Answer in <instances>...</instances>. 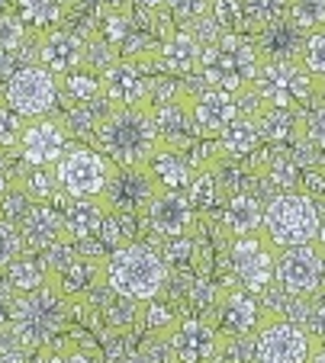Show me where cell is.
I'll return each mask as SVG.
<instances>
[{"instance_id":"obj_40","label":"cell","mask_w":325,"mask_h":363,"mask_svg":"<svg viewBox=\"0 0 325 363\" xmlns=\"http://www.w3.org/2000/svg\"><path fill=\"white\" fill-rule=\"evenodd\" d=\"M209 4H213V0H165V7L171 10L184 26L194 20H203V16L209 13Z\"/></svg>"},{"instance_id":"obj_42","label":"cell","mask_w":325,"mask_h":363,"mask_svg":"<svg viewBox=\"0 0 325 363\" xmlns=\"http://www.w3.org/2000/svg\"><path fill=\"white\" fill-rule=\"evenodd\" d=\"M10 186H13V167H10V161L4 158V151H0V199L7 196Z\"/></svg>"},{"instance_id":"obj_36","label":"cell","mask_w":325,"mask_h":363,"mask_svg":"<svg viewBox=\"0 0 325 363\" xmlns=\"http://www.w3.org/2000/svg\"><path fill=\"white\" fill-rule=\"evenodd\" d=\"M26 123H29V119H23L20 113H13L7 103L0 100V151H7V148L16 151V145H20Z\"/></svg>"},{"instance_id":"obj_45","label":"cell","mask_w":325,"mask_h":363,"mask_svg":"<svg viewBox=\"0 0 325 363\" xmlns=\"http://www.w3.org/2000/svg\"><path fill=\"white\" fill-rule=\"evenodd\" d=\"M7 331H10V318H7V308L0 306V337L7 335Z\"/></svg>"},{"instance_id":"obj_1","label":"cell","mask_w":325,"mask_h":363,"mask_svg":"<svg viewBox=\"0 0 325 363\" xmlns=\"http://www.w3.org/2000/svg\"><path fill=\"white\" fill-rule=\"evenodd\" d=\"M90 148L104 151L116 167H145L148 158L161 148V135L148 106L132 110H104L94 123Z\"/></svg>"},{"instance_id":"obj_2","label":"cell","mask_w":325,"mask_h":363,"mask_svg":"<svg viewBox=\"0 0 325 363\" xmlns=\"http://www.w3.org/2000/svg\"><path fill=\"white\" fill-rule=\"evenodd\" d=\"M104 280H106V289L123 296V299L152 302L167 289L171 267H167L165 257L152 245L129 241V245L106 254Z\"/></svg>"},{"instance_id":"obj_22","label":"cell","mask_w":325,"mask_h":363,"mask_svg":"<svg viewBox=\"0 0 325 363\" xmlns=\"http://www.w3.org/2000/svg\"><path fill=\"white\" fill-rule=\"evenodd\" d=\"M248 39L255 42V52L261 62H299V58H303L306 35L297 33V29L287 23V16L255 29Z\"/></svg>"},{"instance_id":"obj_4","label":"cell","mask_w":325,"mask_h":363,"mask_svg":"<svg viewBox=\"0 0 325 363\" xmlns=\"http://www.w3.org/2000/svg\"><path fill=\"white\" fill-rule=\"evenodd\" d=\"M319 219L322 209L316 206V199L303 190L293 193H274L264 203V219H261V235L277 247H299L312 245L319 232Z\"/></svg>"},{"instance_id":"obj_23","label":"cell","mask_w":325,"mask_h":363,"mask_svg":"<svg viewBox=\"0 0 325 363\" xmlns=\"http://www.w3.org/2000/svg\"><path fill=\"white\" fill-rule=\"evenodd\" d=\"M258 135L264 145H284L297 148L306 142L303 135V110H287V106H258L255 110Z\"/></svg>"},{"instance_id":"obj_27","label":"cell","mask_w":325,"mask_h":363,"mask_svg":"<svg viewBox=\"0 0 325 363\" xmlns=\"http://www.w3.org/2000/svg\"><path fill=\"white\" fill-rule=\"evenodd\" d=\"M7 286H10V296H29V293H39L42 286H49V270L42 264L39 254H29L23 251L7 270Z\"/></svg>"},{"instance_id":"obj_20","label":"cell","mask_w":325,"mask_h":363,"mask_svg":"<svg viewBox=\"0 0 325 363\" xmlns=\"http://www.w3.org/2000/svg\"><path fill=\"white\" fill-rule=\"evenodd\" d=\"M16 232L23 238V251H29V254H42V251H49L52 245H58V241H68L65 238L62 209L52 203L29 206L26 216L16 222Z\"/></svg>"},{"instance_id":"obj_35","label":"cell","mask_w":325,"mask_h":363,"mask_svg":"<svg viewBox=\"0 0 325 363\" xmlns=\"http://www.w3.org/2000/svg\"><path fill=\"white\" fill-rule=\"evenodd\" d=\"M26 39H29V29L23 26V20L13 13V10L0 13V55L20 52V48L26 45Z\"/></svg>"},{"instance_id":"obj_17","label":"cell","mask_w":325,"mask_h":363,"mask_svg":"<svg viewBox=\"0 0 325 363\" xmlns=\"http://www.w3.org/2000/svg\"><path fill=\"white\" fill-rule=\"evenodd\" d=\"M100 90L110 110H132L152 103V77L126 58H116L100 71Z\"/></svg>"},{"instance_id":"obj_10","label":"cell","mask_w":325,"mask_h":363,"mask_svg":"<svg viewBox=\"0 0 325 363\" xmlns=\"http://www.w3.org/2000/svg\"><path fill=\"white\" fill-rule=\"evenodd\" d=\"M4 103L23 119H39L58 110V77L42 65H23L4 84Z\"/></svg>"},{"instance_id":"obj_34","label":"cell","mask_w":325,"mask_h":363,"mask_svg":"<svg viewBox=\"0 0 325 363\" xmlns=\"http://www.w3.org/2000/svg\"><path fill=\"white\" fill-rule=\"evenodd\" d=\"M209 20L219 33H245V10L242 0H213L209 4Z\"/></svg>"},{"instance_id":"obj_33","label":"cell","mask_w":325,"mask_h":363,"mask_svg":"<svg viewBox=\"0 0 325 363\" xmlns=\"http://www.w3.org/2000/svg\"><path fill=\"white\" fill-rule=\"evenodd\" d=\"M132 33H136V20H132V10H106L100 35H104V42L113 48V52H119V48L126 45V39H129Z\"/></svg>"},{"instance_id":"obj_44","label":"cell","mask_w":325,"mask_h":363,"mask_svg":"<svg viewBox=\"0 0 325 363\" xmlns=\"http://www.w3.org/2000/svg\"><path fill=\"white\" fill-rule=\"evenodd\" d=\"M136 10H161L165 7V0H129Z\"/></svg>"},{"instance_id":"obj_15","label":"cell","mask_w":325,"mask_h":363,"mask_svg":"<svg viewBox=\"0 0 325 363\" xmlns=\"http://www.w3.org/2000/svg\"><path fill=\"white\" fill-rule=\"evenodd\" d=\"M187 90V106L190 119H194L197 138H216L228 123H236L242 116V94H226V90H213L200 81V90Z\"/></svg>"},{"instance_id":"obj_6","label":"cell","mask_w":325,"mask_h":363,"mask_svg":"<svg viewBox=\"0 0 325 363\" xmlns=\"http://www.w3.org/2000/svg\"><path fill=\"white\" fill-rule=\"evenodd\" d=\"M113 171H116V164L104 151L90 148V145H71L55 164V180L58 190L71 199H100Z\"/></svg>"},{"instance_id":"obj_38","label":"cell","mask_w":325,"mask_h":363,"mask_svg":"<svg viewBox=\"0 0 325 363\" xmlns=\"http://www.w3.org/2000/svg\"><path fill=\"white\" fill-rule=\"evenodd\" d=\"M20 254H23V238H20V232H16V225L0 219V274H4Z\"/></svg>"},{"instance_id":"obj_14","label":"cell","mask_w":325,"mask_h":363,"mask_svg":"<svg viewBox=\"0 0 325 363\" xmlns=\"http://www.w3.org/2000/svg\"><path fill=\"white\" fill-rule=\"evenodd\" d=\"M155 196H158V186L148 177L145 167H116L100 199L110 213L145 219V209L152 206Z\"/></svg>"},{"instance_id":"obj_39","label":"cell","mask_w":325,"mask_h":363,"mask_svg":"<svg viewBox=\"0 0 325 363\" xmlns=\"http://www.w3.org/2000/svg\"><path fill=\"white\" fill-rule=\"evenodd\" d=\"M303 135L316 151H325V103L303 113Z\"/></svg>"},{"instance_id":"obj_12","label":"cell","mask_w":325,"mask_h":363,"mask_svg":"<svg viewBox=\"0 0 325 363\" xmlns=\"http://www.w3.org/2000/svg\"><path fill=\"white\" fill-rule=\"evenodd\" d=\"M68 148H71L68 123H65L62 113H49V116H39L26 123L20 145H16V155L29 167H55L58 158Z\"/></svg>"},{"instance_id":"obj_3","label":"cell","mask_w":325,"mask_h":363,"mask_svg":"<svg viewBox=\"0 0 325 363\" xmlns=\"http://www.w3.org/2000/svg\"><path fill=\"white\" fill-rule=\"evenodd\" d=\"M261 58L255 52V42L245 33H222L209 45H203L200 81L213 90L226 94H248L258 77Z\"/></svg>"},{"instance_id":"obj_11","label":"cell","mask_w":325,"mask_h":363,"mask_svg":"<svg viewBox=\"0 0 325 363\" xmlns=\"http://www.w3.org/2000/svg\"><path fill=\"white\" fill-rule=\"evenodd\" d=\"M268 315L270 312H264L261 299L245 293L236 280H228L226 286H219V293H216V306H213V315H209V325H213L222 337L251 341Z\"/></svg>"},{"instance_id":"obj_9","label":"cell","mask_w":325,"mask_h":363,"mask_svg":"<svg viewBox=\"0 0 325 363\" xmlns=\"http://www.w3.org/2000/svg\"><path fill=\"white\" fill-rule=\"evenodd\" d=\"M228 251V267H232V280L251 293L255 299H261L268 289H274V261L277 247L264 238L261 232L245 235V238H232L226 245Z\"/></svg>"},{"instance_id":"obj_43","label":"cell","mask_w":325,"mask_h":363,"mask_svg":"<svg viewBox=\"0 0 325 363\" xmlns=\"http://www.w3.org/2000/svg\"><path fill=\"white\" fill-rule=\"evenodd\" d=\"M312 245H316V251L322 254V261H325V216L319 219V232H316V241H312Z\"/></svg>"},{"instance_id":"obj_24","label":"cell","mask_w":325,"mask_h":363,"mask_svg":"<svg viewBox=\"0 0 325 363\" xmlns=\"http://www.w3.org/2000/svg\"><path fill=\"white\" fill-rule=\"evenodd\" d=\"M58 209H62V222H65V238H68L71 245L94 241L100 235V225H104V216H106L104 199L65 196V203L58 206Z\"/></svg>"},{"instance_id":"obj_19","label":"cell","mask_w":325,"mask_h":363,"mask_svg":"<svg viewBox=\"0 0 325 363\" xmlns=\"http://www.w3.org/2000/svg\"><path fill=\"white\" fill-rule=\"evenodd\" d=\"M219 228H216V245L222 241V247L232 238H245V235L261 232V219H264V203L255 193H228L219 206Z\"/></svg>"},{"instance_id":"obj_5","label":"cell","mask_w":325,"mask_h":363,"mask_svg":"<svg viewBox=\"0 0 325 363\" xmlns=\"http://www.w3.org/2000/svg\"><path fill=\"white\" fill-rule=\"evenodd\" d=\"M248 94L261 106H287L306 113L322 103V81L312 77L303 62H261Z\"/></svg>"},{"instance_id":"obj_25","label":"cell","mask_w":325,"mask_h":363,"mask_svg":"<svg viewBox=\"0 0 325 363\" xmlns=\"http://www.w3.org/2000/svg\"><path fill=\"white\" fill-rule=\"evenodd\" d=\"M213 145H216L219 164L222 161H226V164H242V161H248L264 142H261V135H258L255 116H238L236 123H228L226 129L213 138Z\"/></svg>"},{"instance_id":"obj_31","label":"cell","mask_w":325,"mask_h":363,"mask_svg":"<svg viewBox=\"0 0 325 363\" xmlns=\"http://www.w3.org/2000/svg\"><path fill=\"white\" fill-rule=\"evenodd\" d=\"M287 23L303 35L322 33L325 29V0H290V4H287Z\"/></svg>"},{"instance_id":"obj_18","label":"cell","mask_w":325,"mask_h":363,"mask_svg":"<svg viewBox=\"0 0 325 363\" xmlns=\"http://www.w3.org/2000/svg\"><path fill=\"white\" fill-rule=\"evenodd\" d=\"M145 225L155 235H161L165 241L171 238H187L197 232L200 225V216L197 209L187 203L184 193H158L152 199V206L145 209Z\"/></svg>"},{"instance_id":"obj_26","label":"cell","mask_w":325,"mask_h":363,"mask_svg":"<svg viewBox=\"0 0 325 363\" xmlns=\"http://www.w3.org/2000/svg\"><path fill=\"white\" fill-rule=\"evenodd\" d=\"M145 171L155 180L158 193H184L190 186V177H194V167H190L187 155L177 148H167V145H161L148 158Z\"/></svg>"},{"instance_id":"obj_48","label":"cell","mask_w":325,"mask_h":363,"mask_svg":"<svg viewBox=\"0 0 325 363\" xmlns=\"http://www.w3.org/2000/svg\"><path fill=\"white\" fill-rule=\"evenodd\" d=\"M319 167H322V174H325V164H319Z\"/></svg>"},{"instance_id":"obj_13","label":"cell","mask_w":325,"mask_h":363,"mask_svg":"<svg viewBox=\"0 0 325 363\" xmlns=\"http://www.w3.org/2000/svg\"><path fill=\"white\" fill-rule=\"evenodd\" d=\"M167 360L171 363H216L219 360L222 335L197 315H180L177 325L167 331Z\"/></svg>"},{"instance_id":"obj_16","label":"cell","mask_w":325,"mask_h":363,"mask_svg":"<svg viewBox=\"0 0 325 363\" xmlns=\"http://www.w3.org/2000/svg\"><path fill=\"white\" fill-rule=\"evenodd\" d=\"M35 58H39L35 65H42L55 77L75 74V71L87 68V39L68 26L35 33Z\"/></svg>"},{"instance_id":"obj_41","label":"cell","mask_w":325,"mask_h":363,"mask_svg":"<svg viewBox=\"0 0 325 363\" xmlns=\"http://www.w3.org/2000/svg\"><path fill=\"white\" fill-rule=\"evenodd\" d=\"M42 363H94L90 354L84 347H77L75 341H65V344H55V347L45 350Z\"/></svg>"},{"instance_id":"obj_7","label":"cell","mask_w":325,"mask_h":363,"mask_svg":"<svg viewBox=\"0 0 325 363\" xmlns=\"http://www.w3.org/2000/svg\"><path fill=\"white\" fill-rule=\"evenodd\" d=\"M319 344L299 322L270 312L251 337V363H309Z\"/></svg>"},{"instance_id":"obj_46","label":"cell","mask_w":325,"mask_h":363,"mask_svg":"<svg viewBox=\"0 0 325 363\" xmlns=\"http://www.w3.org/2000/svg\"><path fill=\"white\" fill-rule=\"evenodd\" d=\"M309 363H325V347H322V344H319V347H316V350H312Z\"/></svg>"},{"instance_id":"obj_29","label":"cell","mask_w":325,"mask_h":363,"mask_svg":"<svg viewBox=\"0 0 325 363\" xmlns=\"http://www.w3.org/2000/svg\"><path fill=\"white\" fill-rule=\"evenodd\" d=\"M16 16L29 33H49V29L65 26L68 4L65 0H16Z\"/></svg>"},{"instance_id":"obj_8","label":"cell","mask_w":325,"mask_h":363,"mask_svg":"<svg viewBox=\"0 0 325 363\" xmlns=\"http://www.w3.org/2000/svg\"><path fill=\"white\" fill-rule=\"evenodd\" d=\"M274 286L297 302L319 299L325 293V261L316 245H299L277 251L274 261Z\"/></svg>"},{"instance_id":"obj_49","label":"cell","mask_w":325,"mask_h":363,"mask_svg":"<svg viewBox=\"0 0 325 363\" xmlns=\"http://www.w3.org/2000/svg\"><path fill=\"white\" fill-rule=\"evenodd\" d=\"M0 100H4V90H0Z\"/></svg>"},{"instance_id":"obj_21","label":"cell","mask_w":325,"mask_h":363,"mask_svg":"<svg viewBox=\"0 0 325 363\" xmlns=\"http://www.w3.org/2000/svg\"><path fill=\"white\" fill-rule=\"evenodd\" d=\"M203 62V42L187 29H174L158 45V68L177 81H194L200 77Z\"/></svg>"},{"instance_id":"obj_30","label":"cell","mask_w":325,"mask_h":363,"mask_svg":"<svg viewBox=\"0 0 325 363\" xmlns=\"http://www.w3.org/2000/svg\"><path fill=\"white\" fill-rule=\"evenodd\" d=\"M184 196H187V203L197 209V216L203 213H219L222 199H226V186H222L219 174H216V167H203V171H194V177H190V186L184 190Z\"/></svg>"},{"instance_id":"obj_28","label":"cell","mask_w":325,"mask_h":363,"mask_svg":"<svg viewBox=\"0 0 325 363\" xmlns=\"http://www.w3.org/2000/svg\"><path fill=\"white\" fill-rule=\"evenodd\" d=\"M58 100L68 103V110H90V103H104L97 71H75L58 77Z\"/></svg>"},{"instance_id":"obj_37","label":"cell","mask_w":325,"mask_h":363,"mask_svg":"<svg viewBox=\"0 0 325 363\" xmlns=\"http://www.w3.org/2000/svg\"><path fill=\"white\" fill-rule=\"evenodd\" d=\"M303 68L309 71L312 77H319V81H325V29L322 33H312L306 35V45H303Z\"/></svg>"},{"instance_id":"obj_47","label":"cell","mask_w":325,"mask_h":363,"mask_svg":"<svg viewBox=\"0 0 325 363\" xmlns=\"http://www.w3.org/2000/svg\"><path fill=\"white\" fill-rule=\"evenodd\" d=\"M10 4H16V0H0V13H7Z\"/></svg>"},{"instance_id":"obj_32","label":"cell","mask_w":325,"mask_h":363,"mask_svg":"<svg viewBox=\"0 0 325 363\" xmlns=\"http://www.w3.org/2000/svg\"><path fill=\"white\" fill-rule=\"evenodd\" d=\"M132 235H136V219L106 209L104 225H100V235H97V241H104L106 245V254L116 251V247H123V245H129V241H136Z\"/></svg>"}]
</instances>
